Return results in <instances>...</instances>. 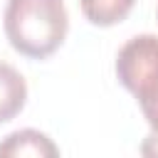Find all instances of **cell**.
Wrapping results in <instances>:
<instances>
[{
  "instance_id": "obj_1",
  "label": "cell",
  "mask_w": 158,
  "mask_h": 158,
  "mask_svg": "<svg viewBox=\"0 0 158 158\" xmlns=\"http://www.w3.org/2000/svg\"><path fill=\"white\" fill-rule=\"evenodd\" d=\"M2 27L10 47L30 59L57 52L69 30L64 0H7Z\"/></svg>"
},
{
  "instance_id": "obj_2",
  "label": "cell",
  "mask_w": 158,
  "mask_h": 158,
  "mask_svg": "<svg viewBox=\"0 0 158 158\" xmlns=\"http://www.w3.org/2000/svg\"><path fill=\"white\" fill-rule=\"evenodd\" d=\"M116 77L128 89L151 131H158V35H136L116 54Z\"/></svg>"
},
{
  "instance_id": "obj_3",
  "label": "cell",
  "mask_w": 158,
  "mask_h": 158,
  "mask_svg": "<svg viewBox=\"0 0 158 158\" xmlns=\"http://www.w3.org/2000/svg\"><path fill=\"white\" fill-rule=\"evenodd\" d=\"M0 158H62L59 146L37 128H17L0 138Z\"/></svg>"
},
{
  "instance_id": "obj_4",
  "label": "cell",
  "mask_w": 158,
  "mask_h": 158,
  "mask_svg": "<svg viewBox=\"0 0 158 158\" xmlns=\"http://www.w3.org/2000/svg\"><path fill=\"white\" fill-rule=\"evenodd\" d=\"M27 101L25 77L7 62H0V123L15 118Z\"/></svg>"
},
{
  "instance_id": "obj_5",
  "label": "cell",
  "mask_w": 158,
  "mask_h": 158,
  "mask_svg": "<svg viewBox=\"0 0 158 158\" xmlns=\"http://www.w3.org/2000/svg\"><path fill=\"white\" fill-rule=\"evenodd\" d=\"M136 0H79L84 17L96 27H111L128 17Z\"/></svg>"
},
{
  "instance_id": "obj_6",
  "label": "cell",
  "mask_w": 158,
  "mask_h": 158,
  "mask_svg": "<svg viewBox=\"0 0 158 158\" xmlns=\"http://www.w3.org/2000/svg\"><path fill=\"white\" fill-rule=\"evenodd\" d=\"M141 158H158V131H151L141 141Z\"/></svg>"
}]
</instances>
